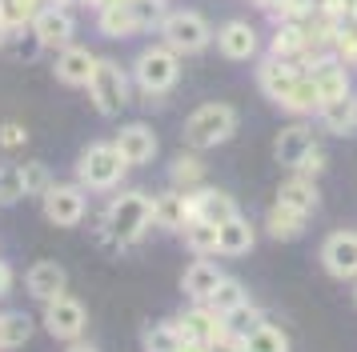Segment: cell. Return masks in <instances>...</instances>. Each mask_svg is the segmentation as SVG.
<instances>
[{
	"mask_svg": "<svg viewBox=\"0 0 357 352\" xmlns=\"http://www.w3.org/2000/svg\"><path fill=\"white\" fill-rule=\"evenodd\" d=\"M153 228V200L145 192H121L100 216V237L109 244H137Z\"/></svg>",
	"mask_w": 357,
	"mask_h": 352,
	"instance_id": "1",
	"label": "cell"
},
{
	"mask_svg": "<svg viewBox=\"0 0 357 352\" xmlns=\"http://www.w3.org/2000/svg\"><path fill=\"white\" fill-rule=\"evenodd\" d=\"M129 168L132 164L121 157V148H116L113 141L109 144H89V148L81 152V160H77V184H81V189H93V192H109V189H116V184L125 180Z\"/></svg>",
	"mask_w": 357,
	"mask_h": 352,
	"instance_id": "2",
	"label": "cell"
},
{
	"mask_svg": "<svg viewBox=\"0 0 357 352\" xmlns=\"http://www.w3.org/2000/svg\"><path fill=\"white\" fill-rule=\"evenodd\" d=\"M233 132H237V109L225 104V100H209V104H201V109L185 120V144L197 148V152L225 144Z\"/></svg>",
	"mask_w": 357,
	"mask_h": 352,
	"instance_id": "3",
	"label": "cell"
},
{
	"mask_svg": "<svg viewBox=\"0 0 357 352\" xmlns=\"http://www.w3.org/2000/svg\"><path fill=\"white\" fill-rule=\"evenodd\" d=\"M161 36H165V45L181 56V52H201V48L213 40V29H209V20H205L201 13L177 8V13L161 16Z\"/></svg>",
	"mask_w": 357,
	"mask_h": 352,
	"instance_id": "4",
	"label": "cell"
},
{
	"mask_svg": "<svg viewBox=\"0 0 357 352\" xmlns=\"http://www.w3.org/2000/svg\"><path fill=\"white\" fill-rule=\"evenodd\" d=\"M89 96H93V104H97L100 116H116V112L129 104V77H125V68L116 61H97V72L89 80Z\"/></svg>",
	"mask_w": 357,
	"mask_h": 352,
	"instance_id": "5",
	"label": "cell"
},
{
	"mask_svg": "<svg viewBox=\"0 0 357 352\" xmlns=\"http://www.w3.org/2000/svg\"><path fill=\"white\" fill-rule=\"evenodd\" d=\"M132 77H137V84H141L145 93H169V88L177 84V77H181L177 52H173L169 45L145 48V52L137 56V68H132Z\"/></svg>",
	"mask_w": 357,
	"mask_h": 352,
	"instance_id": "6",
	"label": "cell"
},
{
	"mask_svg": "<svg viewBox=\"0 0 357 352\" xmlns=\"http://www.w3.org/2000/svg\"><path fill=\"white\" fill-rule=\"evenodd\" d=\"M84 208H89V200H84L81 184H52V189L45 192V216H49L56 228H73V224H81Z\"/></svg>",
	"mask_w": 357,
	"mask_h": 352,
	"instance_id": "7",
	"label": "cell"
},
{
	"mask_svg": "<svg viewBox=\"0 0 357 352\" xmlns=\"http://www.w3.org/2000/svg\"><path fill=\"white\" fill-rule=\"evenodd\" d=\"M177 324V333L185 336V340H205V344H213V340H221V336L229 333V320L213 308L209 301H197L189 312L181 320H173Z\"/></svg>",
	"mask_w": 357,
	"mask_h": 352,
	"instance_id": "8",
	"label": "cell"
},
{
	"mask_svg": "<svg viewBox=\"0 0 357 352\" xmlns=\"http://www.w3.org/2000/svg\"><path fill=\"white\" fill-rule=\"evenodd\" d=\"M84 324H89V312H84L81 301L56 296L52 304H45V328H49V336H56V340H81Z\"/></svg>",
	"mask_w": 357,
	"mask_h": 352,
	"instance_id": "9",
	"label": "cell"
},
{
	"mask_svg": "<svg viewBox=\"0 0 357 352\" xmlns=\"http://www.w3.org/2000/svg\"><path fill=\"white\" fill-rule=\"evenodd\" d=\"M321 264L329 276L337 280H354L357 276V232L341 228V232H329L321 244Z\"/></svg>",
	"mask_w": 357,
	"mask_h": 352,
	"instance_id": "10",
	"label": "cell"
},
{
	"mask_svg": "<svg viewBox=\"0 0 357 352\" xmlns=\"http://www.w3.org/2000/svg\"><path fill=\"white\" fill-rule=\"evenodd\" d=\"M73 32H77V24H73V13L65 4H45L33 16V36H36V45H45V48L73 45Z\"/></svg>",
	"mask_w": 357,
	"mask_h": 352,
	"instance_id": "11",
	"label": "cell"
},
{
	"mask_svg": "<svg viewBox=\"0 0 357 352\" xmlns=\"http://www.w3.org/2000/svg\"><path fill=\"white\" fill-rule=\"evenodd\" d=\"M301 77H305V72H301V64L285 61V56H269V61H261V68H257L261 93L269 96L273 104H281V100L293 93V84H297Z\"/></svg>",
	"mask_w": 357,
	"mask_h": 352,
	"instance_id": "12",
	"label": "cell"
},
{
	"mask_svg": "<svg viewBox=\"0 0 357 352\" xmlns=\"http://www.w3.org/2000/svg\"><path fill=\"white\" fill-rule=\"evenodd\" d=\"M313 148H317L313 128H309V125H289V128H281V132H277L273 157H277V164H285V168H293V173H297Z\"/></svg>",
	"mask_w": 357,
	"mask_h": 352,
	"instance_id": "13",
	"label": "cell"
},
{
	"mask_svg": "<svg viewBox=\"0 0 357 352\" xmlns=\"http://www.w3.org/2000/svg\"><path fill=\"white\" fill-rule=\"evenodd\" d=\"M97 61L100 56H93L84 45H65L61 52H56V80L61 84H73V88H89V80H93V72H97Z\"/></svg>",
	"mask_w": 357,
	"mask_h": 352,
	"instance_id": "14",
	"label": "cell"
},
{
	"mask_svg": "<svg viewBox=\"0 0 357 352\" xmlns=\"http://www.w3.org/2000/svg\"><path fill=\"white\" fill-rule=\"evenodd\" d=\"M217 48L225 61H253L257 56V29L249 20H229L217 32Z\"/></svg>",
	"mask_w": 357,
	"mask_h": 352,
	"instance_id": "15",
	"label": "cell"
},
{
	"mask_svg": "<svg viewBox=\"0 0 357 352\" xmlns=\"http://www.w3.org/2000/svg\"><path fill=\"white\" fill-rule=\"evenodd\" d=\"M24 285L33 292L40 304H52L56 296H65V285H68V272L56 264V260H36L29 276H24Z\"/></svg>",
	"mask_w": 357,
	"mask_h": 352,
	"instance_id": "16",
	"label": "cell"
},
{
	"mask_svg": "<svg viewBox=\"0 0 357 352\" xmlns=\"http://www.w3.org/2000/svg\"><path fill=\"white\" fill-rule=\"evenodd\" d=\"M189 216H193V205H189L185 189H169L161 196H153V224H161L169 232H181Z\"/></svg>",
	"mask_w": 357,
	"mask_h": 352,
	"instance_id": "17",
	"label": "cell"
},
{
	"mask_svg": "<svg viewBox=\"0 0 357 352\" xmlns=\"http://www.w3.org/2000/svg\"><path fill=\"white\" fill-rule=\"evenodd\" d=\"M116 148H121V157L129 160V164H149V160L157 157V132L149 125H125L116 132Z\"/></svg>",
	"mask_w": 357,
	"mask_h": 352,
	"instance_id": "18",
	"label": "cell"
},
{
	"mask_svg": "<svg viewBox=\"0 0 357 352\" xmlns=\"http://www.w3.org/2000/svg\"><path fill=\"white\" fill-rule=\"evenodd\" d=\"M97 29L105 36H132V32H141V13H137V4L125 0V4H100L97 8Z\"/></svg>",
	"mask_w": 357,
	"mask_h": 352,
	"instance_id": "19",
	"label": "cell"
},
{
	"mask_svg": "<svg viewBox=\"0 0 357 352\" xmlns=\"http://www.w3.org/2000/svg\"><path fill=\"white\" fill-rule=\"evenodd\" d=\"M189 205H193V216L201 221H213V224H225L229 216H237V200L229 192H217V189H197L189 192Z\"/></svg>",
	"mask_w": 357,
	"mask_h": 352,
	"instance_id": "20",
	"label": "cell"
},
{
	"mask_svg": "<svg viewBox=\"0 0 357 352\" xmlns=\"http://www.w3.org/2000/svg\"><path fill=\"white\" fill-rule=\"evenodd\" d=\"M317 116H321V125L329 128V132L354 136L357 132V96L345 93V96H337V100H325L321 109H317Z\"/></svg>",
	"mask_w": 357,
	"mask_h": 352,
	"instance_id": "21",
	"label": "cell"
},
{
	"mask_svg": "<svg viewBox=\"0 0 357 352\" xmlns=\"http://www.w3.org/2000/svg\"><path fill=\"white\" fill-rule=\"evenodd\" d=\"M221 276H225V272L217 269L213 260H205V256H201V260H193V264L185 269L181 288H185V296H193V301H209L213 288L221 285Z\"/></svg>",
	"mask_w": 357,
	"mask_h": 352,
	"instance_id": "22",
	"label": "cell"
},
{
	"mask_svg": "<svg viewBox=\"0 0 357 352\" xmlns=\"http://www.w3.org/2000/svg\"><path fill=\"white\" fill-rule=\"evenodd\" d=\"M309 77H313V84H317L321 104L349 93V72H345V64H341V61H317L313 68H309Z\"/></svg>",
	"mask_w": 357,
	"mask_h": 352,
	"instance_id": "23",
	"label": "cell"
},
{
	"mask_svg": "<svg viewBox=\"0 0 357 352\" xmlns=\"http://www.w3.org/2000/svg\"><path fill=\"white\" fill-rule=\"evenodd\" d=\"M305 216L309 212L285 205V200H277V205L269 208V216H265V228H269L273 240H297L301 232H305Z\"/></svg>",
	"mask_w": 357,
	"mask_h": 352,
	"instance_id": "24",
	"label": "cell"
},
{
	"mask_svg": "<svg viewBox=\"0 0 357 352\" xmlns=\"http://www.w3.org/2000/svg\"><path fill=\"white\" fill-rule=\"evenodd\" d=\"M253 244H257V232H253V224L245 221L241 212L221 224V253L225 256H249Z\"/></svg>",
	"mask_w": 357,
	"mask_h": 352,
	"instance_id": "25",
	"label": "cell"
},
{
	"mask_svg": "<svg viewBox=\"0 0 357 352\" xmlns=\"http://www.w3.org/2000/svg\"><path fill=\"white\" fill-rule=\"evenodd\" d=\"M181 232H185V244H189V248H193L197 256L221 253V224H213V221H201V216H189Z\"/></svg>",
	"mask_w": 357,
	"mask_h": 352,
	"instance_id": "26",
	"label": "cell"
},
{
	"mask_svg": "<svg viewBox=\"0 0 357 352\" xmlns=\"http://www.w3.org/2000/svg\"><path fill=\"white\" fill-rule=\"evenodd\" d=\"M273 56H285V61H297V56H305L309 48V32L305 24H297V20H281L273 32Z\"/></svg>",
	"mask_w": 357,
	"mask_h": 352,
	"instance_id": "27",
	"label": "cell"
},
{
	"mask_svg": "<svg viewBox=\"0 0 357 352\" xmlns=\"http://www.w3.org/2000/svg\"><path fill=\"white\" fill-rule=\"evenodd\" d=\"M277 200H285V205H293V208H301V212H313L317 208V189H313V176H293V180H285L281 184V192H277Z\"/></svg>",
	"mask_w": 357,
	"mask_h": 352,
	"instance_id": "28",
	"label": "cell"
},
{
	"mask_svg": "<svg viewBox=\"0 0 357 352\" xmlns=\"http://www.w3.org/2000/svg\"><path fill=\"white\" fill-rule=\"evenodd\" d=\"M209 304L221 312V317H229V312H237L241 304H249V292H245V285L237 280V276H221V285L213 288Z\"/></svg>",
	"mask_w": 357,
	"mask_h": 352,
	"instance_id": "29",
	"label": "cell"
},
{
	"mask_svg": "<svg viewBox=\"0 0 357 352\" xmlns=\"http://www.w3.org/2000/svg\"><path fill=\"white\" fill-rule=\"evenodd\" d=\"M281 109H289V112H297V116H305V112H317L321 109V96H317V84H313V77H301L297 84H293V93L281 100Z\"/></svg>",
	"mask_w": 357,
	"mask_h": 352,
	"instance_id": "30",
	"label": "cell"
},
{
	"mask_svg": "<svg viewBox=\"0 0 357 352\" xmlns=\"http://www.w3.org/2000/svg\"><path fill=\"white\" fill-rule=\"evenodd\" d=\"M245 352H289V336L261 320L257 328L245 336Z\"/></svg>",
	"mask_w": 357,
	"mask_h": 352,
	"instance_id": "31",
	"label": "cell"
},
{
	"mask_svg": "<svg viewBox=\"0 0 357 352\" xmlns=\"http://www.w3.org/2000/svg\"><path fill=\"white\" fill-rule=\"evenodd\" d=\"M29 192H24V168L20 164H0V205H17L24 200Z\"/></svg>",
	"mask_w": 357,
	"mask_h": 352,
	"instance_id": "32",
	"label": "cell"
},
{
	"mask_svg": "<svg viewBox=\"0 0 357 352\" xmlns=\"http://www.w3.org/2000/svg\"><path fill=\"white\" fill-rule=\"evenodd\" d=\"M169 180H173V189H197L205 180V164L197 157H177L169 168Z\"/></svg>",
	"mask_w": 357,
	"mask_h": 352,
	"instance_id": "33",
	"label": "cell"
},
{
	"mask_svg": "<svg viewBox=\"0 0 357 352\" xmlns=\"http://www.w3.org/2000/svg\"><path fill=\"white\" fill-rule=\"evenodd\" d=\"M185 336L177 333V324H153L145 328V352H177Z\"/></svg>",
	"mask_w": 357,
	"mask_h": 352,
	"instance_id": "34",
	"label": "cell"
},
{
	"mask_svg": "<svg viewBox=\"0 0 357 352\" xmlns=\"http://www.w3.org/2000/svg\"><path fill=\"white\" fill-rule=\"evenodd\" d=\"M29 336H33V320L24 312H4V340H8V349L29 344Z\"/></svg>",
	"mask_w": 357,
	"mask_h": 352,
	"instance_id": "35",
	"label": "cell"
},
{
	"mask_svg": "<svg viewBox=\"0 0 357 352\" xmlns=\"http://www.w3.org/2000/svg\"><path fill=\"white\" fill-rule=\"evenodd\" d=\"M24 168V192L29 196H45L52 189V173L40 164V160H29V164H20Z\"/></svg>",
	"mask_w": 357,
	"mask_h": 352,
	"instance_id": "36",
	"label": "cell"
},
{
	"mask_svg": "<svg viewBox=\"0 0 357 352\" xmlns=\"http://www.w3.org/2000/svg\"><path fill=\"white\" fill-rule=\"evenodd\" d=\"M333 48H337V61L341 64H357V24H341L337 32H333Z\"/></svg>",
	"mask_w": 357,
	"mask_h": 352,
	"instance_id": "37",
	"label": "cell"
},
{
	"mask_svg": "<svg viewBox=\"0 0 357 352\" xmlns=\"http://www.w3.org/2000/svg\"><path fill=\"white\" fill-rule=\"evenodd\" d=\"M225 320H229V333L249 336V333H253V328L261 324V312L253 308V304H241V308H237V312H229Z\"/></svg>",
	"mask_w": 357,
	"mask_h": 352,
	"instance_id": "38",
	"label": "cell"
},
{
	"mask_svg": "<svg viewBox=\"0 0 357 352\" xmlns=\"http://www.w3.org/2000/svg\"><path fill=\"white\" fill-rule=\"evenodd\" d=\"M0 144H4V148L29 144V128H24V125H0Z\"/></svg>",
	"mask_w": 357,
	"mask_h": 352,
	"instance_id": "39",
	"label": "cell"
},
{
	"mask_svg": "<svg viewBox=\"0 0 357 352\" xmlns=\"http://www.w3.org/2000/svg\"><path fill=\"white\" fill-rule=\"evenodd\" d=\"M209 352H245V336L225 333L221 340H213V344H209Z\"/></svg>",
	"mask_w": 357,
	"mask_h": 352,
	"instance_id": "40",
	"label": "cell"
},
{
	"mask_svg": "<svg viewBox=\"0 0 357 352\" xmlns=\"http://www.w3.org/2000/svg\"><path fill=\"white\" fill-rule=\"evenodd\" d=\"M321 168H325V152H321V144H317V148H313V152L305 157V164H301L297 173H301V176H317Z\"/></svg>",
	"mask_w": 357,
	"mask_h": 352,
	"instance_id": "41",
	"label": "cell"
},
{
	"mask_svg": "<svg viewBox=\"0 0 357 352\" xmlns=\"http://www.w3.org/2000/svg\"><path fill=\"white\" fill-rule=\"evenodd\" d=\"M177 352H209V344H205V340H181Z\"/></svg>",
	"mask_w": 357,
	"mask_h": 352,
	"instance_id": "42",
	"label": "cell"
},
{
	"mask_svg": "<svg viewBox=\"0 0 357 352\" xmlns=\"http://www.w3.org/2000/svg\"><path fill=\"white\" fill-rule=\"evenodd\" d=\"M65 352H100V349H93V344H84V340H73Z\"/></svg>",
	"mask_w": 357,
	"mask_h": 352,
	"instance_id": "43",
	"label": "cell"
},
{
	"mask_svg": "<svg viewBox=\"0 0 357 352\" xmlns=\"http://www.w3.org/2000/svg\"><path fill=\"white\" fill-rule=\"evenodd\" d=\"M0 352H8V340H4V317H0Z\"/></svg>",
	"mask_w": 357,
	"mask_h": 352,
	"instance_id": "44",
	"label": "cell"
},
{
	"mask_svg": "<svg viewBox=\"0 0 357 352\" xmlns=\"http://www.w3.org/2000/svg\"><path fill=\"white\" fill-rule=\"evenodd\" d=\"M8 32H13V29H8V24L0 20V48H4V40H8Z\"/></svg>",
	"mask_w": 357,
	"mask_h": 352,
	"instance_id": "45",
	"label": "cell"
}]
</instances>
